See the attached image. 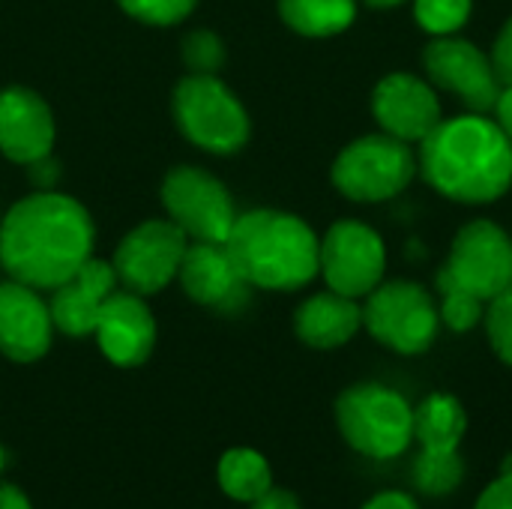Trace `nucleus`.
Listing matches in <instances>:
<instances>
[{"mask_svg":"<svg viewBox=\"0 0 512 509\" xmlns=\"http://www.w3.org/2000/svg\"><path fill=\"white\" fill-rule=\"evenodd\" d=\"M96 228L81 201L42 189L15 201L0 222V264L9 279L54 291L93 258Z\"/></svg>","mask_w":512,"mask_h":509,"instance_id":"obj_1","label":"nucleus"},{"mask_svg":"<svg viewBox=\"0 0 512 509\" xmlns=\"http://www.w3.org/2000/svg\"><path fill=\"white\" fill-rule=\"evenodd\" d=\"M420 177L447 201L486 207L512 189V141L489 114L444 117L420 141Z\"/></svg>","mask_w":512,"mask_h":509,"instance_id":"obj_2","label":"nucleus"},{"mask_svg":"<svg viewBox=\"0 0 512 509\" xmlns=\"http://www.w3.org/2000/svg\"><path fill=\"white\" fill-rule=\"evenodd\" d=\"M318 246L321 237L303 216L273 207L237 213L225 240L240 276L261 291H300L318 279Z\"/></svg>","mask_w":512,"mask_h":509,"instance_id":"obj_3","label":"nucleus"},{"mask_svg":"<svg viewBox=\"0 0 512 509\" xmlns=\"http://www.w3.org/2000/svg\"><path fill=\"white\" fill-rule=\"evenodd\" d=\"M336 426L354 453L390 462L414 444V405L381 381H360L339 393Z\"/></svg>","mask_w":512,"mask_h":509,"instance_id":"obj_4","label":"nucleus"},{"mask_svg":"<svg viewBox=\"0 0 512 509\" xmlns=\"http://www.w3.org/2000/svg\"><path fill=\"white\" fill-rule=\"evenodd\" d=\"M171 114L183 138L204 153L231 156L249 144L252 120L240 96L207 72H189L177 81L171 96Z\"/></svg>","mask_w":512,"mask_h":509,"instance_id":"obj_5","label":"nucleus"},{"mask_svg":"<svg viewBox=\"0 0 512 509\" xmlns=\"http://www.w3.org/2000/svg\"><path fill=\"white\" fill-rule=\"evenodd\" d=\"M420 174L417 150L387 132L348 141L330 165L333 189L354 204H384L402 195Z\"/></svg>","mask_w":512,"mask_h":509,"instance_id":"obj_6","label":"nucleus"},{"mask_svg":"<svg viewBox=\"0 0 512 509\" xmlns=\"http://www.w3.org/2000/svg\"><path fill=\"white\" fill-rule=\"evenodd\" d=\"M363 330L399 357H420L441 333L438 300L420 282L384 279L363 303Z\"/></svg>","mask_w":512,"mask_h":509,"instance_id":"obj_7","label":"nucleus"},{"mask_svg":"<svg viewBox=\"0 0 512 509\" xmlns=\"http://www.w3.org/2000/svg\"><path fill=\"white\" fill-rule=\"evenodd\" d=\"M159 201L168 219L195 243H225L237 222L228 186L198 165L171 168L162 180Z\"/></svg>","mask_w":512,"mask_h":509,"instance_id":"obj_8","label":"nucleus"},{"mask_svg":"<svg viewBox=\"0 0 512 509\" xmlns=\"http://www.w3.org/2000/svg\"><path fill=\"white\" fill-rule=\"evenodd\" d=\"M387 273V243L384 237L360 222L339 219L333 222L318 246V276L336 294L366 300Z\"/></svg>","mask_w":512,"mask_h":509,"instance_id":"obj_9","label":"nucleus"},{"mask_svg":"<svg viewBox=\"0 0 512 509\" xmlns=\"http://www.w3.org/2000/svg\"><path fill=\"white\" fill-rule=\"evenodd\" d=\"M510 270V234L492 219H471L456 231L438 276L489 303L510 288Z\"/></svg>","mask_w":512,"mask_h":509,"instance_id":"obj_10","label":"nucleus"},{"mask_svg":"<svg viewBox=\"0 0 512 509\" xmlns=\"http://www.w3.org/2000/svg\"><path fill=\"white\" fill-rule=\"evenodd\" d=\"M186 246L189 237L171 219H147L120 240L111 267L126 291L153 297L177 279Z\"/></svg>","mask_w":512,"mask_h":509,"instance_id":"obj_11","label":"nucleus"},{"mask_svg":"<svg viewBox=\"0 0 512 509\" xmlns=\"http://www.w3.org/2000/svg\"><path fill=\"white\" fill-rule=\"evenodd\" d=\"M423 72L435 84V90L453 93L468 111L492 114L501 78L495 72L492 54H486L477 42L453 33V36H432L423 48Z\"/></svg>","mask_w":512,"mask_h":509,"instance_id":"obj_12","label":"nucleus"},{"mask_svg":"<svg viewBox=\"0 0 512 509\" xmlns=\"http://www.w3.org/2000/svg\"><path fill=\"white\" fill-rule=\"evenodd\" d=\"M369 108L381 132L408 144H420L444 120L435 84L408 69H396L378 78L369 96Z\"/></svg>","mask_w":512,"mask_h":509,"instance_id":"obj_13","label":"nucleus"},{"mask_svg":"<svg viewBox=\"0 0 512 509\" xmlns=\"http://www.w3.org/2000/svg\"><path fill=\"white\" fill-rule=\"evenodd\" d=\"M99 351L120 369L144 366L156 348V318L141 294L114 291L96 318L93 330Z\"/></svg>","mask_w":512,"mask_h":509,"instance_id":"obj_14","label":"nucleus"},{"mask_svg":"<svg viewBox=\"0 0 512 509\" xmlns=\"http://www.w3.org/2000/svg\"><path fill=\"white\" fill-rule=\"evenodd\" d=\"M54 321L48 303L24 282H0V354L12 363H36L48 354Z\"/></svg>","mask_w":512,"mask_h":509,"instance_id":"obj_15","label":"nucleus"},{"mask_svg":"<svg viewBox=\"0 0 512 509\" xmlns=\"http://www.w3.org/2000/svg\"><path fill=\"white\" fill-rule=\"evenodd\" d=\"M54 135V114L36 90L21 84L0 90V153L9 162L33 165L51 156Z\"/></svg>","mask_w":512,"mask_h":509,"instance_id":"obj_16","label":"nucleus"},{"mask_svg":"<svg viewBox=\"0 0 512 509\" xmlns=\"http://www.w3.org/2000/svg\"><path fill=\"white\" fill-rule=\"evenodd\" d=\"M177 279L189 300L219 312H234L249 297V282L240 276L225 243H189Z\"/></svg>","mask_w":512,"mask_h":509,"instance_id":"obj_17","label":"nucleus"},{"mask_svg":"<svg viewBox=\"0 0 512 509\" xmlns=\"http://www.w3.org/2000/svg\"><path fill=\"white\" fill-rule=\"evenodd\" d=\"M117 291V273L111 261L90 258L72 279L51 291V321L54 330L72 339L93 336L102 303Z\"/></svg>","mask_w":512,"mask_h":509,"instance_id":"obj_18","label":"nucleus"},{"mask_svg":"<svg viewBox=\"0 0 512 509\" xmlns=\"http://www.w3.org/2000/svg\"><path fill=\"white\" fill-rule=\"evenodd\" d=\"M363 330V306L354 297L336 291H318L306 297L294 312V333L315 351H336Z\"/></svg>","mask_w":512,"mask_h":509,"instance_id":"obj_19","label":"nucleus"},{"mask_svg":"<svg viewBox=\"0 0 512 509\" xmlns=\"http://www.w3.org/2000/svg\"><path fill=\"white\" fill-rule=\"evenodd\" d=\"M468 435V411L453 393H429L414 408V441L423 450H459Z\"/></svg>","mask_w":512,"mask_h":509,"instance_id":"obj_20","label":"nucleus"},{"mask_svg":"<svg viewBox=\"0 0 512 509\" xmlns=\"http://www.w3.org/2000/svg\"><path fill=\"white\" fill-rule=\"evenodd\" d=\"M276 9L288 30L306 39H330L357 21L360 0H276Z\"/></svg>","mask_w":512,"mask_h":509,"instance_id":"obj_21","label":"nucleus"},{"mask_svg":"<svg viewBox=\"0 0 512 509\" xmlns=\"http://www.w3.org/2000/svg\"><path fill=\"white\" fill-rule=\"evenodd\" d=\"M219 489L240 504H252L261 495H267L273 489V471L270 462L252 450V447H234L219 459V471H216Z\"/></svg>","mask_w":512,"mask_h":509,"instance_id":"obj_22","label":"nucleus"},{"mask_svg":"<svg viewBox=\"0 0 512 509\" xmlns=\"http://www.w3.org/2000/svg\"><path fill=\"white\" fill-rule=\"evenodd\" d=\"M465 480V459L459 450H420L411 468V483L426 498H447Z\"/></svg>","mask_w":512,"mask_h":509,"instance_id":"obj_23","label":"nucleus"},{"mask_svg":"<svg viewBox=\"0 0 512 509\" xmlns=\"http://www.w3.org/2000/svg\"><path fill=\"white\" fill-rule=\"evenodd\" d=\"M435 300H438V312H441V327L453 330V333H468L477 324H483L486 315V303L474 294H468L465 288L444 282L441 276H435Z\"/></svg>","mask_w":512,"mask_h":509,"instance_id":"obj_24","label":"nucleus"},{"mask_svg":"<svg viewBox=\"0 0 512 509\" xmlns=\"http://www.w3.org/2000/svg\"><path fill=\"white\" fill-rule=\"evenodd\" d=\"M414 21L429 36H453L474 15V0H411Z\"/></svg>","mask_w":512,"mask_h":509,"instance_id":"obj_25","label":"nucleus"},{"mask_svg":"<svg viewBox=\"0 0 512 509\" xmlns=\"http://www.w3.org/2000/svg\"><path fill=\"white\" fill-rule=\"evenodd\" d=\"M483 327H486V339L495 357L512 369V288L486 303Z\"/></svg>","mask_w":512,"mask_h":509,"instance_id":"obj_26","label":"nucleus"},{"mask_svg":"<svg viewBox=\"0 0 512 509\" xmlns=\"http://www.w3.org/2000/svg\"><path fill=\"white\" fill-rule=\"evenodd\" d=\"M117 3L129 18L150 27H174L186 21L198 6V0H117Z\"/></svg>","mask_w":512,"mask_h":509,"instance_id":"obj_27","label":"nucleus"},{"mask_svg":"<svg viewBox=\"0 0 512 509\" xmlns=\"http://www.w3.org/2000/svg\"><path fill=\"white\" fill-rule=\"evenodd\" d=\"M183 60L189 72L216 75L225 63V45L213 30H195L183 39Z\"/></svg>","mask_w":512,"mask_h":509,"instance_id":"obj_28","label":"nucleus"},{"mask_svg":"<svg viewBox=\"0 0 512 509\" xmlns=\"http://www.w3.org/2000/svg\"><path fill=\"white\" fill-rule=\"evenodd\" d=\"M492 63L501 78V84H512V15L501 24L495 45H492Z\"/></svg>","mask_w":512,"mask_h":509,"instance_id":"obj_29","label":"nucleus"},{"mask_svg":"<svg viewBox=\"0 0 512 509\" xmlns=\"http://www.w3.org/2000/svg\"><path fill=\"white\" fill-rule=\"evenodd\" d=\"M474 509H512V474H501L498 480H492L480 492Z\"/></svg>","mask_w":512,"mask_h":509,"instance_id":"obj_30","label":"nucleus"},{"mask_svg":"<svg viewBox=\"0 0 512 509\" xmlns=\"http://www.w3.org/2000/svg\"><path fill=\"white\" fill-rule=\"evenodd\" d=\"M363 509H420V501L408 492H396V489H387V492H378L372 495Z\"/></svg>","mask_w":512,"mask_h":509,"instance_id":"obj_31","label":"nucleus"},{"mask_svg":"<svg viewBox=\"0 0 512 509\" xmlns=\"http://www.w3.org/2000/svg\"><path fill=\"white\" fill-rule=\"evenodd\" d=\"M249 509H303L300 507V501H297V495L294 492H288V489H270L267 495H261L258 501H252Z\"/></svg>","mask_w":512,"mask_h":509,"instance_id":"obj_32","label":"nucleus"},{"mask_svg":"<svg viewBox=\"0 0 512 509\" xmlns=\"http://www.w3.org/2000/svg\"><path fill=\"white\" fill-rule=\"evenodd\" d=\"M492 120L501 126V132L512 141V84H504L498 93V102L492 108Z\"/></svg>","mask_w":512,"mask_h":509,"instance_id":"obj_33","label":"nucleus"},{"mask_svg":"<svg viewBox=\"0 0 512 509\" xmlns=\"http://www.w3.org/2000/svg\"><path fill=\"white\" fill-rule=\"evenodd\" d=\"M0 509H33V504L27 501V495L18 486L0 483Z\"/></svg>","mask_w":512,"mask_h":509,"instance_id":"obj_34","label":"nucleus"},{"mask_svg":"<svg viewBox=\"0 0 512 509\" xmlns=\"http://www.w3.org/2000/svg\"><path fill=\"white\" fill-rule=\"evenodd\" d=\"M360 3H366L369 9H378V12H390V9L408 6L411 0H360Z\"/></svg>","mask_w":512,"mask_h":509,"instance_id":"obj_35","label":"nucleus"},{"mask_svg":"<svg viewBox=\"0 0 512 509\" xmlns=\"http://www.w3.org/2000/svg\"><path fill=\"white\" fill-rule=\"evenodd\" d=\"M3 468H6V453H3V447H0V474H3Z\"/></svg>","mask_w":512,"mask_h":509,"instance_id":"obj_36","label":"nucleus"},{"mask_svg":"<svg viewBox=\"0 0 512 509\" xmlns=\"http://www.w3.org/2000/svg\"><path fill=\"white\" fill-rule=\"evenodd\" d=\"M510 288H512V270H510Z\"/></svg>","mask_w":512,"mask_h":509,"instance_id":"obj_37","label":"nucleus"}]
</instances>
